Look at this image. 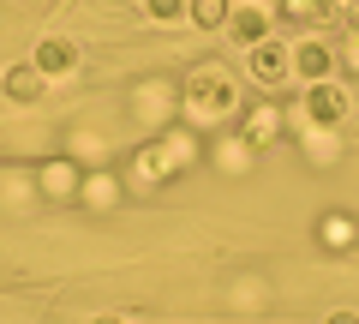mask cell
Masks as SVG:
<instances>
[{"instance_id":"6da1fadb","label":"cell","mask_w":359,"mask_h":324,"mask_svg":"<svg viewBox=\"0 0 359 324\" xmlns=\"http://www.w3.org/2000/svg\"><path fill=\"white\" fill-rule=\"evenodd\" d=\"M186 103H192L198 115H228L233 108V84L216 72V66H198V72L186 78Z\"/></svg>"},{"instance_id":"7a4b0ae2","label":"cell","mask_w":359,"mask_h":324,"mask_svg":"<svg viewBox=\"0 0 359 324\" xmlns=\"http://www.w3.org/2000/svg\"><path fill=\"white\" fill-rule=\"evenodd\" d=\"M306 115H311V127H335L347 115V96L335 84H306Z\"/></svg>"},{"instance_id":"3957f363","label":"cell","mask_w":359,"mask_h":324,"mask_svg":"<svg viewBox=\"0 0 359 324\" xmlns=\"http://www.w3.org/2000/svg\"><path fill=\"white\" fill-rule=\"evenodd\" d=\"M30 60L42 66V78H66L78 66V48L66 37H48V42H36V54H30Z\"/></svg>"},{"instance_id":"277c9868","label":"cell","mask_w":359,"mask_h":324,"mask_svg":"<svg viewBox=\"0 0 359 324\" xmlns=\"http://www.w3.org/2000/svg\"><path fill=\"white\" fill-rule=\"evenodd\" d=\"M287 72H294V54H282L276 42H257L252 48V78L257 84H282Z\"/></svg>"},{"instance_id":"5b68a950","label":"cell","mask_w":359,"mask_h":324,"mask_svg":"<svg viewBox=\"0 0 359 324\" xmlns=\"http://www.w3.org/2000/svg\"><path fill=\"white\" fill-rule=\"evenodd\" d=\"M330 66H335V54L323 48V42H299L294 48V72L306 78V84H330Z\"/></svg>"},{"instance_id":"8992f818","label":"cell","mask_w":359,"mask_h":324,"mask_svg":"<svg viewBox=\"0 0 359 324\" xmlns=\"http://www.w3.org/2000/svg\"><path fill=\"white\" fill-rule=\"evenodd\" d=\"M42 91H48V78H42V66H36V60L6 72V96H13V103H36Z\"/></svg>"},{"instance_id":"52a82bcc","label":"cell","mask_w":359,"mask_h":324,"mask_svg":"<svg viewBox=\"0 0 359 324\" xmlns=\"http://www.w3.org/2000/svg\"><path fill=\"white\" fill-rule=\"evenodd\" d=\"M228 30H233L240 42H252V48H257V42H269V18H264V6H240V13L228 18Z\"/></svg>"},{"instance_id":"ba28073f","label":"cell","mask_w":359,"mask_h":324,"mask_svg":"<svg viewBox=\"0 0 359 324\" xmlns=\"http://www.w3.org/2000/svg\"><path fill=\"white\" fill-rule=\"evenodd\" d=\"M186 13H192V25L216 30V25H228V18H233V6H228V0H192Z\"/></svg>"},{"instance_id":"9c48e42d","label":"cell","mask_w":359,"mask_h":324,"mask_svg":"<svg viewBox=\"0 0 359 324\" xmlns=\"http://www.w3.org/2000/svg\"><path fill=\"white\" fill-rule=\"evenodd\" d=\"M144 6H150L156 25H174V18H186V6H192V0H144Z\"/></svg>"},{"instance_id":"30bf717a","label":"cell","mask_w":359,"mask_h":324,"mask_svg":"<svg viewBox=\"0 0 359 324\" xmlns=\"http://www.w3.org/2000/svg\"><path fill=\"white\" fill-rule=\"evenodd\" d=\"M323 324H359V312H330Z\"/></svg>"},{"instance_id":"8fae6325","label":"cell","mask_w":359,"mask_h":324,"mask_svg":"<svg viewBox=\"0 0 359 324\" xmlns=\"http://www.w3.org/2000/svg\"><path fill=\"white\" fill-rule=\"evenodd\" d=\"M90 324H126V318H114V312H108V318H90Z\"/></svg>"}]
</instances>
